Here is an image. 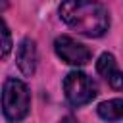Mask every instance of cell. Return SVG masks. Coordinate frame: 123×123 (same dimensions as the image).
Masks as SVG:
<instances>
[{"instance_id": "1", "label": "cell", "mask_w": 123, "mask_h": 123, "mask_svg": "<svg viewBox=\"0 0 123 123\" xmlns=\"http://www.w3.org/2000/svg\"><path fill=\"white\" fill-rule=\"evenodd\" d=\"M60 17L65 25L85 37H102L110 27L106 8L96 0H63Z\"/></svg>"}, {"instance_id": "2", "label": "cell", "mask_w": 123, "mask_h": 123, "mask_svg": "<svg viewBox=\"0 0 123 123\" xmlns=\"http://www.w3.org/2000/svg\"><path fill=\"white\" fill-rule=\"evenodd\" d=\"M29 88L19 79H8L2 88V111L8 121H21L29 113Z\"/></svg>"}, {"instance_id": "3", "label": "cell", "mask_w": 123, "mask_h": 123, "mask_svg": "<svg viewBox=\"0 0 123 123\" xmlns=\"http://www.w3.org/2000/svg\"><path fill=\"white\" fill-rule=\"evenodd\" d=\"M63 90H65V98L71 106H85L88 102H92L98 94L96 83L81 73V71H71L65 79H63Z\"/></svg>"}, {"instance_id": "4", "label": "cell", "mask_w": 123, "mask_h": 123, "mask_svg": "<svg viewBox=\"0 0 123 123\" xmlns=\"http://www.w3.org/2000/svg\"><path fill=\"white\" fill-rule=\"evenodd\" d=\"M54 48H56V54L65 62V63H71V65H85L88 60H90V50L77 42L75 38L67 37V35H62L56 38L54 42Z\"/></svg>"}, {"instance_id": "5", "label": "cell", "mask_w": 123, "mask_h": 123, "mask_svg": "<svg viewBox=\"0 0 123 123\" xmlns=\"http://www.w3.org/2000/svg\"><path fill=\"white\" fill-rule=\"evenodd\" d=\"M96 69H98V73L110 83L111 88H115V90H121V88H123V73L119 71L117 62H115V58H113L111 54L104 52V54L98 58V62H96Z\"/></svg>"}, {"instance_id": "6", "label": "cell", "mask_w": 123, "mask_h": 123, "mask_svg": "<svg viewBox=\"0 0 123 123\" xmlns=\"http://www.w3.org/2000/svg\"><path fill=\"white\" fill-rule=\"evenodd\" d=\"M15 62H17V67L23 75L31 77L37 69V46L31 38H25L19 48H17V56H15Z\"/></svg>"}, {"instance_id": "7", "label": "cell", "mask_w": 123, "mask_h": 123, "mask_svg": "<svg viewBox=\"0 0 123 123\" xmlns=\"http://www.w3.org/2000/svg\"><path fill=\"white\" fill-rule=\"evenodd\" d=\"M98 115L106 121H119L123 119V100L121 98H113L108 102H102L98 106Z\"/></svg>"}, {"instance_id": "8", "label": "cell", "mask_w": 123, "mask_h": 123, "mask_svg": "<svg viewBox=\"0 0 123 123\" xmlns=\"http://www.w3.org/2000/svg\"><path fill=\"white\" fill-rule=\"evenodd\" d=\"M10 52H12V35L6 23L0 19V58H6Z\"/></svg>"}, {"instance_id": "9", "label": "cell", "mask_w": 123, "mask_h": 123, "mask_svg": "<svg viewBox=\"0 0 123 123\" xmlns=\"http://www.w3.org/2000/svg\"><path fill=\"white\" fill-rule=\"evenodd\" d=\"M62 123H77V121H75L73 117H63V119H62Z\"/></svg>"}]
</instances>
